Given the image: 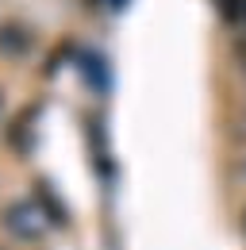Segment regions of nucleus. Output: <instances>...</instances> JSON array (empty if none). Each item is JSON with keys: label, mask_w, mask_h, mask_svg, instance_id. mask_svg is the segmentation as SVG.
Instances as JSON below:
<instances>
[{"label": "nucleus", "mask_w": 246, "mask_h": 250, "mask_svg": "<svg viewBox=\"0 0 246 250\" xmlns=\"http://www.w3.org/2000/svg\"><path fill=\"white\" fill-rule=\"evenodd\" d=\"M27 219H42V212H39L35 204H12L8 216H4V223H8V231L20 235V239H39V235H42V223H27Z\"/></svg>", "instance_id": "f257e3e1"}, {"label": "nucleus", "mask_w": 246, "mask_h": 250, "mask_svg": "<svg viewBox=\"0 0 246 250\" xmlns=\"http://www.w3.org/2000/svg\"><path fill=\"white\" fill-rule=\"evenodd\" d=\"M27 50H31V31L27 27H20V23H4V27H0V54L23 58Z\"/></svg>", "instance_id": "f03ea898"}, {"label": "nucleus", "mask_w": 246, "mask_h": 250, "mask_svg": "<svg viewBox=\"0 0 246 250\" xmlns=\"http://www.w3.org/2000/svg\"><path fill=\"white\" fill-rule=\"evenodd\" d=\"M219 12L231 23H239V20H246V0H219Z\"/></svg>", "instance_id": "7ed1b4c3"}]
</instances>
